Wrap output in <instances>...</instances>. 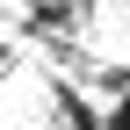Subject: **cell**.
I'll list each match as a JSON object with an SVG mask.
<instances>
[{
	"label": "cell",
	"instance_id": "obj_1",
	"mask_svg": "<svg viewBox=\"0 0 130 130\" xmlns=\"http://www.w3.org/2000/svg\"><path fill=\"white\" fill-rule=\"evenodd\" d=\"M116 130H130V87H123V108H116Z\"/></svg>",
	"mask_w": 130,
	"mask_h": 130
}]
</instances>
